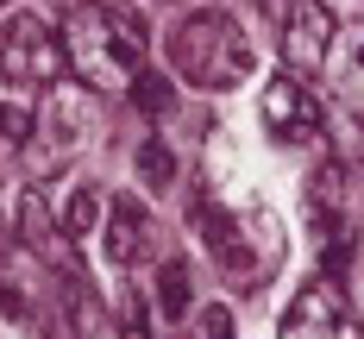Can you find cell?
I'll return each instance as SVG.
<instances>
[{
  "label": "cell",
  "instance_id": "6da1fadb",
  "mask_svg": "<svg viewBox=\"0 0 364 339\" xmlns=\"http://www.w3.org/2000/svg\"><path fill=\"white\" fill-rule=\"evenodd\" d=\"M63 50H70V70L82 75V88H95V95H132V82L145 75V26L126 6H101V0L70 6Z\"/></svg>",
  "mask_w": 364,
  "mask_h": 339
},
{
  "label": "cell",
  "instance_id": "7a4b0ae2",
  "mask_svg": "<svg viewBox=\"0 0 364 339\" xmlns=\"http://www.w3.org/2000/svg\"><path fill=\"white\" fill-rule=\"evenodd\" d=\"M170 70L182 82H195V88H208V95H232L245 75L257 70V50L245 26L232 19V13H188L176 32H170Z\"/></svg>",
  "mask_w": 364,
  "mask_h": 339
},
{
  "label": "cell",
  "instance_id": "3957f363",
  "mask_svg": "<svg viewBox=\"0 0 364 339\" xmlns=\"http://www.w3.org/2000/svg\"><path fill=\"white\" fill-rule=\"evenodd\" d=\"M201 239L214 252V270L232 283V289H257L277 264H283V226L257 208H201Z\"/></svg>",
  "mask_w": 364,
  "mask_h": 339
},
{
  "label": "cell",
  "instance_id": "277c9868",
  "mask_svg": "<svg viewBox=\"0 0 364 339\" xmlns=\"http://www.w3.org/2000/svg\"><path fill=\"white\" fill-rule=\"evenodd\" d=\"M308 226H314V239H321V264H327L333 276L352 264V245H358V208H364V188L352 176V163H314L308 170Z\"/></svg>",
  "mask_w": 364,
  "mask_h": 339
},
{
  "label": "cell",
  "instance_id": "5b68a950",
  "mask_svg": "<svg viewBox=\"0 0 364 339\" xmlns=\"http://www.w3.org/2000/svg\"><path fill=\"white\" fill-rule=\"evenodd\" d=\"M70 70L63 32H50L38 13H13L0 26V88H50L57 75Z\"/></svg>",
  "mask_w": 364,
  "mask_h": 339
},
{
  "label": "cell",
  "instance_id": "8992f818",
  "mask_svg": "<svg viewBox=\"0 0 364 339\" xmlns=\"http://www.w3.org/2000/svg\"><path fill=\"white\" fill-rule=\"evenodd\" d=\"M0 339H50V301L38 289V252L0 239Z\"/></svg>",
  "mask_w": 364,
  "mask_h": 339
},
{
  "label": "cell",
  "instance_id": "52a82bcc",
  "mask_svg": "<svg viewBox=\"0 0 364 339\" xmlns=\"http://www.w3.org/2000/svg\"><path fill=\"white\" fill-rule=\"evenodd\" d=\"M333 38H339V19H333L327 0H283L277 6V44H283V63L295 75L321 70L333 50Z\"/></svg>",
  "mask_w": 364,
  "mask_h": 339
},
{
  "label": "cell",
  "instance_id": "ba28073f",
  "mask_svg": "<svg viewBox=\"0 0 364 339\" xmlns=\"http://www.w3.org/2000/svg\"><path fill=\"white\" fill-rule=\"evenodd\" d=\"M277 339H364V321L352 314V301H346L339 283H308L289 301Z\"/></svg>",
  "mask_w": 364,
  "mask_h": 339
},
{
  "label": "cell",
  "instance_id": "9c48e42d",
  "mask_svg": "<svg viewBox=\"0 0 364 339\" xmlns=\"http://www.w3.org/2000/svg\"><path fill=\"white\" fill-rule=\"evenodd\" d=\"M101 245H107V258L119 264V270H151V264H164V226L151 220L145 201L119 195V201H107Z\"/></svg>",
  "mask_w": 364,
  "mask_h": 339
},
{
  "label": "cell",
  "instance_id": "30bf717a",
  "mask_svg": "<svg viewBox=\"0 0 364 339\" xmlns=\"http://www.w3.org/2000/svg\"><path fill=\"white\" fill-rule=\"evenodd\" d=\"M257 107H264V132H270L277 145H314V139L327 132V107L308 95L301 75H277Z\"/></svg>",
  "mask_w": 364,
  "mask_h": 339
},
{
  "label": "cell",
  "instance_id": "8fae6325",
  "mask_svg": "<svg viewBox=\"0 0 364 339\" xmlns=\"http://www.w3.org/2000/svg\"><path fill=\"white\" fill-rule=\"evenodd\" d=\"M95 132H101V119H95V101H88L82 88H63V95L44 101V151H50V157L88 151Z\"/></svg>",
  "mask_w": 364,
  "mask_h": 339
},
{
  "label": "cell",
  "instance_id": "7c38bea8",
  "mask_svg": "<svg viewBox=\"0 0 364 339\" xmlns=\"http://www.w3.org/2000/svg\"><path fill=\"white\" fill-rule=\"evenodd\" d=\"M50 208H57V220H63L70 239H82V232H95V226L107 220V195L88 183V176H70V183L57 188V201H50Z\"/></svg>",
  "mask_w": 364,
  "mask_h": 339
},
{
  "label": "cell",
  "instance_id": "4fadbf2b",
  "mask_svg": "<svg viewBox=\"0 0 364 339\" xmlns=\"http://www.w3.org/2000/svg\"><path fill=\"white\" fill-rule=\"evenodd\" d=\"M157 321L164 327H188L195 321V270L182 258L157 264Z\"/></svg>",
  "mask_w": 364,
  "mask_h": 339
},
{
  "label": "cell",
  "instance_id": "5bb4252c",
  "mask_svg": "<svg viewBox=\"0 0 364 339\" xmlns=\"http://www.w3.org/2000/svg\"><path fill=\"white\" fill-rule=\"evenodd\" d=\"M139 176H145L151 188H170L176 183V151L164 145V139H145V145H139Z\"/></svg>",
  "mask_w": 364,
  "mask_h": 339
},
{
  "label": "cell",
  "instance_id": "9a60e30c",
  "mask_svg": "<svg viewBox=\"0 0 364 339\" xmlns=\"http://www.w3.org/2000/svg\"><path fill=\"white\" fill-rule=\"evenodd\" d=\"M132 95H139V107H145V113H170V82H157V75H139Z\"/></svg>",
  "mask_w": 364,
  "mask_h": 339
},
{
  "label": "cell",
  "instance_id": "2e32d148",
  "mask_svg": "<svg viewBox=\"0 0 364 339\" xmlns=\"http://www.w3.org/2000/svg\"><path fill=\"white\" fill-rule=\"evenodd\" d=\"M201 339H239L232 333V314H226V308H208V314H201Z\"/></svg>",
  "mask_w": 364,
  "mask_h": 339
},
{
  "label": "cell",
  "instance_id": "e0dca14e",
  "mask_svg": "<svg viewBox=\"0 0 364 339\" xmlns=\"http://www.w3.org/2000/svg\"><path fill=\"white\" fill-rule=\"evenodd\" d=\"M119 339H157V327H151L145 314H126V333H119Z\"/></svg>",
  "mask_w": 364,
  "mask_h": 339
},
{
  "label": "cell",
  "instance_id": "ac0fdd59",
  "mask_svg": "<svg viewBox=\"0 0 364 339\" xmlns=\"http://www.w3.org/2000/svg\"><path fill=\"white\" fill-rule=\"evenodd\" d=\"M352 82L364 88V38H358V50H352Z\"/></svg>",
  "mask_w": 364,
  "mask_h": 339
},
{
  "label": "cell",
  "instance_id": "d6986e66",
  "mask_svg": "<svg viewBox=\"0 0 364 339\" xmlns=\"http://www.w3.org/2000/svg\"><path fill=\"white\" fill-rule=\"evenodd\" d=\"M358 226H364V208H358Z\"/></svg>",
  "mask_w": 364,
  "mask_h": 339
},
{
  "label": "cell",
  "instance_id": "ffe728a7",
  "mask_svg": "<svg viewBox=\"0 0 364 339\" xmlns=\"http://www.w3.org/2000/svg\"><path fill=\"white\" fill-rule=\"evenodd\" d=\"M0 6H6V0H0Z\"/></svg>",
  "mask_w": 364,
  "mask_h": 339
}]
</instances>
